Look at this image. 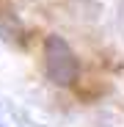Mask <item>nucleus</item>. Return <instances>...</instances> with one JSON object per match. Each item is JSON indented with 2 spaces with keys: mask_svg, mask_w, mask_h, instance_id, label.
<instances>
[{
  "mask_svg": "<svg viewBox=\"0 0 124 127\" xmlns=\"http://www.w3.org/2000/svg\"><path fill=\"white\" fill-rule=\"evenodd\" d=\"M44 69L55 86H72L77 80V58L64 36L52 33L44 39Z\"/></svg>",
  "mask_w": 124,
  "mask_h": 127,
  "instance_id": "1",
  "label": "nucleus"
},
{
  "mask_svg": "<svg viewBox=\"0 0 124 127\" xmlns=\"http://www.w3.org/2000/svg\"><path fill=\"white\" fill-rule=\"evenodd\" d=\"M0 127H17V119H14V111L11 105L0 99Z\"/></svg>",
  "mask_w": 124,
  "mask_h": 127,
  "instance_id": "2",
  "label": "nucleus"
}]
</instances>
